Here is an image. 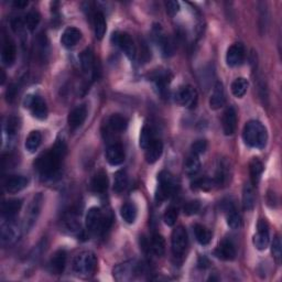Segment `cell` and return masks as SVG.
Here are the masks:
<instances>
[{
	"label": "cell",
	"instance_id": "1",
	"mask_svg": "<svg viewBox=\"0 0 282 282\" xmlns=\"http://www.w3.org/2000/svg\"><path fill=\"white\" fill-rule=\"evenodd\" d=\"M65 154H66V146L63 141H58L49 151L39 157L36 161V168L40 175L44 179H52L58 174Z\"/></svg>",
	"mask_w": 282,
	"mask_h": 282
},
{
	"label": "cell",
	"instance_id": "2",
	"mask_svg": "<svg viewBox=\"0 0 282 282\" xmlns=\"http://www.w3.org/2000/svg\"><path fill=\"white\" fill-rule=\"evenodd\" d=\"M242 138L245 144L255 149H263L268 141V133L264 126L258 120H250L246 124Z\"/></svg>",
	"mask_w": 282,
	"mask_h": 282
},
{
	"label": "cell",
	"instance_id": "3",
	"mask_svg": "<svg viewBox=\"0 0 282 282\" xmlns=\"http://www.w3.org/2000/svg\"><path fill=\"white\" fill-rule=\"evenodd\" d=\"M97 269V257L93 251H82L73 260V271L82 278L92 277Z\"/></svg>",
	"mask_w": 282,
	"mask_h": 282
},
{
	"label": "cell",
	"instance_id": "4",
	"mask_svg": "<svg viewBox=\"0 0 282 282\" xmlns=\"http://www.w3.org/2000/svg\"><path fill=\"white\" fill-rule=\"evenodd\" d=\"M159 186L157 191V199L159 202H162L164 199L171 197L174 195L179 188L177 181L170 172L162 171L159 174Z\"/></svg>",
	"mask_w": 282,
	"mask_h": 282
},
{
	"label": "cell",
	"instance_id": "5",
	"mask_svg": "<svg viewBox=\"0 0 282 282\" xmlns=\"http://www.w3.org/2000/svg\"><path fill=\"white\" fill-rule=\"evenodd\" d=\"M43 205V196L41 193L34 195L32 201L30 202L27 213L24 216V222H23V229L25 232H29L31 229L34 224L37 223V219L39 215L41 213Z\"/></svg>",
	"mask_w": 282,
	"mask_h": 282
},
{
	"label": "cell",
	"instance_id": "6",
	"mask_svg": "<svg viewBox=\"0 0 282 282\" xmlns=\"http://www.w3.org/2000/svg\"><path fill=\"white\" fill-rule=\"evenodd\" d=\"M23 105L25 108L31 111L34 118L39 120H44L47 117V107L46 104L41 96L39 95H28L24 98Z\"/></svg>",
	"mask_w": 282,
	"mask_h": 282
},
{
	"label": "cell",
	"instance_id": "7",
	"mask_svg": "<svg viewBox=\"0 0 282 282\" xmlns=\"http://www.w3.org/2000/svg\"><path fill=\"white\" fill-rule=\"evenodd\" d=\"M139 269H140V264L136 260H128L117 264L112 270V275L117 281H129L133 279L139 272Z\"/></svg>",
	"mask_w": 282,
	"mask_h": 282
},
{
	"label": "cell",
	"instance_id": "8",
	"mask_svg": "<svg viewBox=\"0 0 282 282\" xmlns=\"http://www.w3.org/2000/svg\"><path fill=\"white\" fill-rule=\"evenodd\" d=\"M188 233L183 226L176 227L171 236V247L172 253L175 257H182L188 248Z\"/></svg>",
	"mask_w": 282,
	"mask_h": 282
},
{
	"label": "cell",
	"instance_id": "9",
	"mask_svg": "<svg viewBox=\"0 0 282 282\" xmlns=\"http://www.w3.org/2000/svg\"><path fill=\"white\" fill-rule=\"evenodd\" d=\"M112 41H114L117 46H119V49L124 52L130 60H134L136 58V45H134L132 38L126 32H116L112 34Z\"/></svg>",
	"mask_w": 282,
	"mask_h": 282
},
{
	"label": "cell",
	"instance_id": "10",
	"mask_svg": "<svg viewBox=\"0 0 282 282\" xmlns=\"http://www.w3.org/2000/svg\"><path fill=\"white\" fill-rule=\"evenodd\" d=\"M175 101L181 106L186 108H193L196 105L197 93L192 86L185 85L181 86L175 94Z\"/></svg>",
	"mask_w": 282,
	"mask_h": 282
},
{
	"label": "cell",
	"instance_id": "11",
	"mask_svg": "<svg viewBox=\"0 0 282 282\" xmlns=\"http://www.w3.org/2000/svg\"><path fill=\"white\" fill-rule=\"evenodd\" d=\"M20 228L18 227L14 220L8 219L7 222L1 225V242L2 245L10 246L19 239L20 237Z\"/></svg>",
	"mask_w": 282,
	"mask_h": 282
},
{
	"label": "cell",
	"instance_id": "12",
	"mask_svg": "<svg viewBox=\"0 0 282 282\" xmlns=\"http://www.w3.org/2000/svg\"><path fill=\"white\" fill-rule=\"evenodd\" d=\"M103 223H104V215L102 213L101 208L98 207L89 208L85 218V224L87 231L90 233L102 232Z\"/></svg>",
	"mask_w": 282,
	"mask_h": 282
},
{
	"label": "cell",
	"instance_id": "13",
	"mask_svg": "<svg viewBox=\"0 0 282 282\" xmlns=\"http://www.w3.org/2000/svg\"><path fill=\"white\" fill-rule=\"evenodd\" d=\"M245 59V46L241 43H234L226 53V63L228 66L235 67L240 65Z\"/></svg>",
	"mask_w": 282,
	"mask_h": 282
},
{
	"label": "cell",
	"instance_id": "14",
	"mask_svg": "<svg viewBox=\"0 0 282 282\" xmlns=\"http://www.w3.org/2000/svg\"><path fill=\"white\" fill-rule=\"evenodd\" d=\"M125 149L119 142H115L108 146L106 150V159L111 166H120L125 161Z\"/></svg>",
	"mask_w": 282,
	"mask_h": 282
},
{
	"label": "cell",
	"instance_id": "15",
	"mask_svg": "<svg viewBox=\"0 0 282 282\" xmlns=\"http://www.w3.org/2000/svg\"><path fill=\"white\" fill-rule=\"evenodd\" d=\"M270 242V235H269L268 224L264 220H260L258 223V232L254 236V245L258 250L267 249Z\"/></svg>",
	"mask_w": 282,
	"mask_h": 282
},
{
	"label": "cell",
	"instance_id": "16",
	"mask_svg": "<svg viewBox=\"0 0 282 282\" xmlns=\"http://www.w3.org/2000/svg\"><path fill=\"white\" fill-rule=\"evenodd\" d=\"M86 117H87V107L85 105H80L75 107L71 112H69L67 123L69 128L72 130H75L77 128H80L82 125L84 124V121L86 120Z\"/></svg>",
	"mask_w": 282,
	"mask_h": 282
},
{
	"label": "cell",
	"instance_id": "17",
	"mask_svg": "<svg viewBox=\"0 0 282 282\" xmlns=\"http://www.w3.org/2000/svg\"><path fill=\"white\" fill-rule=\"evenodd\" d=\"M214 255L218 259L226 260V261H229V260L235 259V257H236V247H235V244H234V242L231 239H224L218 245L217 248L215 249Z\"/></svg>",
	"mask_w": 282,
	"mask_h": 282
},
{
	"label": "cell",
	"instance_id": "18",
	"mask_svg": "<svg viewBox=\"0 0 282 282\" xmlns=\"http://www.w3.org/2000/svg\"><path fill=\"white\" fill-rule=\"evenodd\" d=\"M223 131L226 136H232L237 128V112L234 107H228L225 110L222 120Z\"/></svg>",
	"mask_w": 282,
	"mask_h": 282
},
{
	"label": "cell",
	"instance_id": "19",
	"mask_svg": "<svg viewBox=\"0 0 282 282\" xmlns=\"http://www.w3.org/2000/svg\"><path fill=\"white\" fill-rule=\"evenodd\" d=\"M28 177L23 175H10L5 182V189L8 193L15 194L28 186Z\"/></svg>",
	"mask_w": 282,
	"mask_h": 282
},
{
	"label": "cell",
	"instance_id": "20",
	"mask_svg": "<svg viewBox=\"0 0 282 282\" xmlns=\"http://www.w3.org/2000/svg\"><path fill=\"white\" fill-rule=\"evenodd\" d=\"M82 38V33L77 28L74 27H68L64 30V32L62 33V37H61V43L62 45L67 47H73L76 45Z\"/></svg>",
	"mask_w": 282,
	"mask_h": 282
},
{
	"label": "cell",
	"instance_id": "21",
	"mask_svg": "<svg viewBox=\"0 0 282 282\" xmlns=\"http://www.w3.org/2000/svg\"><path fill=\"white\" fill-rule=\"evenodd\" d=\"M66 251L65 250H58L51 258L49 267L52 273L54 275H61L64 271L65 264H66Z\"/></svg>",
	"mask_w": 282,
	"mask_h": 282
},
{
	"label": "cell",
	"instance_id": "22",
	"mask_svg": "<svg viewBox=\"0 0 282 282\" xmlns=\"http://www.w3.org/2000/svg\"><path fill=\"white\" fill-rule=\"evenodd\" d=\"M225 104V90L224 86L220 82H217L213 88V93L210 98V107L211 109L217 110L222 108Z\"/></svg>",
	"mask_w": 282,
	"mask_h": 282
},
{
	"label": "cell",
	"instance_id": "23",
	"mask_svg": "<svg viewBox=\"0 0 282 282\" xmlns=\"http://www.w3.org/2000/svg\"><path fill=\"white\" fill-rule=\"evenodd\" d=\"M22 206V201L20 198L8 199L2 204V216L7 219H12L18 214Z\"/></svg>",
	"mask_w": 282,
	"mask_h": 282
},
{
	"label": "cell",
	"instance_id": "24",
	"mask_svg": "<svg viewBox=\"0 0 282 282\" xmlns=\"http://www.w3.org/2000/svg\"><path fill=\"white\" fill-rule=\"evenodd\" d=\"M163 152V144L158 139L149 146L148 149H146V160L147 162L152 164L154 162H157L160 159V157L162 155Z\"/></svg>",
	"mask_w": 282,
	"mask_h": 282
},
{
	"label": "cell",
	"instance_id": "25",
	"mask_svg": "<svg viewBox=\"0 0 282 282\" xmlns=\"http://www.w3.org/2000/svg\"><path fill=\"white\" fill-rule=\"evenodd\" d=\"M16 58H17V50L15 43L11 40H7L2 46L1 59L3 64H6L7 66H10V65L15 63Z\"/></svg>",
	"mask_w": 282,
	"mask_h": 282
},
{
	"label": "cell",
	"instance_id": "26",
	"mask_svg": "<svg viewBox=\"0 0 282 282\" xmlns=\"http://www.w3.org/2000/svg\"><path fill=\"white\" fill-rule=\"evenodd\" d=\"M107 125L111 131L121 132V131H124V130H126V128H127L128 120L123 115L115 114V115H111L109 118H108Z\"/></svg>",
	"mask_w": 282,
	"mask_h": 282
},
{
	"label": "cell",
	"instance_id": "27",
	"mask_svg": "<svg viewBox=\"0 0 282 282\" xmlns=\"http://www.w3.org/2000/svg\"><path fill=\"white\" fill-rule=\"evenodd\" d=\"M108 188V177L104 171H99L92 180V190L96 193H104Z\"/></svg>",
	"mask_w": 282,
	"mask_h": 282
},
{
	"label": "cell",
	"instance_id": "28",
	"mask_svg": "<svg viewBox=\"0 0 282 282\" xmlns=\"http://www.w3.org/2000/svg\"><path fill=\"white\" fill-rule=\"evenodd\" d=\"M41 142H42L41 132L38 131V130H33V131H31L28 134L27 139H25L24 147L30 153H33V152H36L39 147H40Z\"/></svg>",
	"mask_w": 282,
	"mask_h": 282
},
{
	"label": "cell",
	"instance_id": "29",
	"mask_svg": "<svg viewBox=\"0 0 282 282\" xmlns=\"http://www.w3.org/2000/svg\"><path fill=\"white\" fill-rule=\"evenodd\" d=\"M199 170H201V161H199L198 155L191 153L184 163L185 173L188 175L192 176V175L197 174Z\"/></svg>",
	"mask_w": 282,
	"mask_h": 282
},
{
	"label": "cell",
	"instance_id": "30",
	"mask_svg": "<svg viewBox=\"0 0 282 282\" xmlns=\"http://www.w3.org/2000/svg\"><path fill=\"white\" fill-rule=\"evenodd\" d=\"M94 31L98 40H102L106 33V20L101 11L95 12L94 15Z\"/></svg>",
	"mask_w": 282,
	"mask_h": 282
},
{
	"label": "cell",
	"instance_id": "31",
	"mask_svg": "<svg viewBox=\"0 0 282 282\" xmlns=\"http://www.w3.org/2000/svg\"><path fill=\"white\" fill-rule=\"evenodd\" d=\"M242 205L246 211H253L256 205V197L254 189L250 184H246L242 191Z\"/></svg>",
	"mask_w": 282,
	"mask_h": 282
},
{
	"label": "cell",
	"instance_id": "32",
	"mask_svg": "<svg viewBox=\"0 0 282 282\" xmlns=\"http://www.w3.org/2000/svg\"><path fill=\"white\" fill-rule=\"evenodd\" d=\"M194 235H195V238H196V240L203 246L208 245L212 240V233L208 231L205 226H203V225H199V224L195 225Z\"/></svg>",
	"mask_w": 282,
	"mask_h": 282
},
{
	"label": "cell",
	"instance_id": "33",
	"mask_svg": "<svg viewBox=\"0 0 282 282\" xmlns=\"http://www.w3.org/2000/svg\"><path fill=\"white\" fill-rule=\"evenodd\" d=\"M249 172H250V177L253 184H258V182L260 181V177L262 175L263 172V166L260 160L257 158H254L249 163Z\"/></svg>",
	"mask_w": 282,
	"mask_h": 282
},
{
	"label": "cell",
	"instance_id": "34",
	"mask_svg": "<svg viewBox=\"0 0 282 282\" xmlns=\"http://www.w3.org/2000/svg\"><path fill=\"white\" fill-rule=\"evenodd\" d=\"M80 60L83 72L86 73V74H90L94 69V55L92 53V51L89 49L84 50L82 52Z\"/></svg>",
	"mask_w": 282,
	"mask_h": 282
},
{
	"label": "cell",
	"instance_id": "35",
	"mask_svg": "<svg viewBox=\"0 0 282 282\" xmlns=\"http://www.w3.org/2000/svg\"><path fill=\"white\" fill-rule=\"evenodd\" d=\"M248 86H249L248 81L244 79V77H239V79H236L232 83V86H231L232 93L235 97L241 98L242 96H245V94L247 93Z\"/></svg>",
	"mask_w": 282,
	"mask_h": 282
},
{
	"label": "cell",
	"instance_id": "36",
	"mask_svg": "<svg viewBox=\"0 0 282 282\" xmlns=\"http://www.w3.org/2000/svg\"><path fill=\"white\" fill-rule=\"evenodd\" d=\"M120 215L126 223L133 224L137 218V208L132 203H126L120 208Z\"/></svg>",
	"mask_w": 282,
	"mask_h": 282
},
{
	"label": "cell",
	"instance_id": "37",
	"mask_svg": "<svg viewBox=\"0 0 282 282\" xmlns=\"http://www.w3.org/2000/svg\"><path fill=\"white\" fill-rule=\"evenodd\" d=\"M150 248L155 256L161 257V256H163L164 251H166V241H164V238L161 235H159V234H154L152 238H151Z\"/></svg>",
	"mask_w": 282,
	"mask_h": 282
},
{
	"label": "cell",
	"instance_id": "38",
	"mask_svg": "<svg viewBox=\"0 0 282 282\" xmlns=\"http://www.w3.org/2000/svg\"><path fill=\"white\" fill-rule=\"evenodd\" d=\"M155 140L154 138V133L153 130L149 126H145L144 128L141 129V133H140V147L142 149H148L149 146L152 144V142Z\"/></svg>",
	"mask_w": 282,
	"mask_h": 282
},
{
	"label": "cell",
	"instance_id": "39",
	"mask_svg": "<svg viewBox=\"0 0 282 282\" xmlns=\"http://www.w3.org/2000/svg\"><path fill=\"white\" fill-rule=\"evenodd\" d=\"M128 184V176L125 170H119L116 172L115 180H114V191L117 193H121L127 188Z\"/></svg>",
	"mask_w": 282,
	"mask_h": 282
},
{
	"label": "cell",
	"instance_id": "40",
	"mask_svg": "<svg viewBox=\"0 0 282 282\" xmlns=\"http://www.w3.org/2000/svg\"><path fill=\"white\" fill-rule=\"evenodd\" d=\"M228 164L227 162L222 161L219 162L217 170H216L215 175V183L217 185H224L228 180Z\"/></svg>",
	"mask_w": 282,
	"mask_h": 282
},
{
	"label": "cell",
	"instance_id": "41",
	"mask_svg": "<svg viewBox=\"0 0 282 282\" xmlns=\"http://www.w3.org/2000/svg\"><path fill=\"white\" fill-rule=\"evenodd\" d=\"M40 20H41L40 14H39V12L36 10H32L28 12L27 16H25L24 24H25V27H27V29L30 30V31H34L39 25V23H40Z\"/></svg>",
	"mask_w": 282,
	"mask_h": 282
},
{
	"label": "cell",
	"instance_id": "42",
	"mask_svg": "<svg viewBox=\"0 0 282 282\" xmlns=\"http://www.w3.org/2000/svg\"><path fill=\"white\" fill-rule=\"evenodd\" d=\"M227 225L232 229H238L241 226V217H240V215L235 211V208H232V210L228 211Z\"/></svg>",
	"mask_w": 282,
	"mask_h": 282
},
{
	"label": "cell",
	"instance_id": "43",
	"mask_svg": "<svg viewBox=\"0 0 282 282\" xmlns=\"http://www.w3.org/2000/svg\"><path fill=\"white\" fill-rule=\"evenodd\" d=\"M164 223L168 226H174L177 219V210L175 207H169L163 216Z\"/></svg>",
	"mask_w": 282,
	"mask_h": 282
},
{
	"label": "cell",
	"instance_id": "44",
	"mask_svg": "<svg viewBox=\"0 0 282 282\" xmlns=\"http://www.w3.org/2000/svg\"><path fill=\"white\" fill-rule=\"evenodd\" d=\"M271 250H272L273 257H275L277 261L279 262L281 259V256H282V244H281V239L279 236H277L275 239H273Z\"/></svg>",
	"mask_w": 282,
	"mask_h": 282
},
{
	"label": "cell",
	"instance_id": "45",
	"mask_svg": "<svg viewBox=\"0 0 282 282\" xmlns=\"http://www.w3.org/2000/svg\"><path fill=\"white\" fill-rule=\"evenodd\" d=\"M199 208H201V204L198 201H190L184 205L183 211L186 215H194L199 211Z\"/></svg>",
	"mask_w": 282,
	"mask_h": 282
},
{
	"label": "cell",
	"instance_id": "46",
	"mask_svg": "<svg viewBox=\"0 0 282 282\" xmlns=\"http://www.w3.org/2000/svg\"><path fill=\"white\" fill-rule=\"evenodd\" d=\"M207 149V142L205 140H197L195 141L194 144L191 147V150H192V153L199 155L204 153Z\"/></svg>",
	"mask_w": 282,
	"mask_h": 282
},
{
	"label": "cell",
	"instance_id": "47",
	"mask_svg": "<svg viewBox=\"0 0 282 282\" xmlns=\"http://www.w3.org/2000/svg\"><path fill=\"white\" fill-rule=\"evenodd\" d=\"M19 129V120L15 118V117H11V118L8 119L7 123V132L9 136H15Z\"/></svg>",
	"mask_w": 282,
	"mask_h": 282
},
{
	"label": "cell",
	"instance_id": "48",
	"mask_svg": "<svg viewBox=\"0 0 282 282\" xmlns=\"http://www.w3.org/2000/svg\"><path fill=\"white\" fill-rule=\"evenodd\" d=\"M167 6V11L170 16H174L180 10V3L177 1H168L166 3Z\"/></svg>",
	"mask_w": 282,
	"mask_h": 282
},
{
	"label": "cell",
	"instance_id": "49",
	"mask_svg": "<svg viewBox=\"0 0 282 282\" xmlns=\"http://www.w3.org/2000/svg\"><path fill=\"white\" fill-rule=\"evenodd\" d=\"M16 96H17V87L14 84H12L7 89V99H8V102L14 101V99L16 98Z\"/></svg>",
	"mask_w": 282,
	"mask_h": 282
},
{
	"label": "cell",
	"instance_id": "50",
	"mask_svg": "<svg viewBox=\"0 0 282 282\" xmlns=\"http://www.w3.org/2000/svg\"><path fill=\"white\" fill-rule=\"evenodd\" d=\"M11 25H12V29H14L16 32H18V31H20L21 29H22V27L25 24L21 19L16 18V19H14V20L11 21Z\"/></svg>",
	"mask_w": 282,
	"mask_h": 282
},
{
	"label": "cell",
	"instance_id": "51",
	"mask_svg": "<svg viewBox=\"0 0 282 282\" xmlns=\"http://www.w3.org/2000/svg\"><path fill=\"white\" fill-rule=\"evenodd\" d=\"M14 6L16 8H19V9H22V8L28 6V1H22V0H18V1L14 2Z\"/></svg>",
	"mask_w": 282,
	"mask_h": 282
},
{
	"label": "cell",
	"instance_id": "52",
	"mask_svg": "<svg viewBox=\"0 0 282 282\" xmlns=\"http://www.w3.org/2000/svg\"><path fill=\"white\" fill-rule=\"evenodd\" d=\"M1 74H2V79H1V84H3V82H5V79H6V76H5V72L1 71Z\"/></svg>",
	"mask_w": 282,
	"mask_h": 282
}]
</instances>
